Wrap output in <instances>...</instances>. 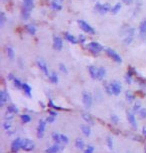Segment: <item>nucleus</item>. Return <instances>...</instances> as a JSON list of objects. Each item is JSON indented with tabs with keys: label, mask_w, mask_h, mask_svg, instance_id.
Returning <instances> with one entry per match:
<instances>
[{
	"label": "nucleus",
	"mask_w": 146,
	"mask_h": 153,
	"mask_svg": "<svg viewBox=\"0 0 146 153\" xmlns=\"http://www.w3.org/2000/svg\"><path fill=\"white\" fill-rule=\"evenodd\" d=\"M110 10H111V7L108 3H100V2H97V3H95L94 5V11L99 13V14L101 15L106 14V13L109 12Z\"/></svg>",
	"instance_id": "obj_1"
},
{
	"label": "nucleus",
	"mask_w": 146,
	"mask_h": 153,
	"mask_svg": "<svg viewBox=\"0 0 146 153\" xmlns=\"http://www.w3.org/2000/svg\"><path fill=\"white\" fill-rule=\"evenodd\" d=\"M87 48H88V50L91 52V53L99 54L100 52L104 49V47H103L100 43H98V42L91 41V42H89V43L87 44Z\"/></svg>",
	"instance_id": "obj_2"
},
{
	"label": "nucleus",
	"mask_w": 146,
	"mask_h": 153,
	"mask_svg": "<svg viewBox=\"0 0 146 153\" xmlns=\"http://www.w3.org/2000/svg\"><path fill=\"white\" fill-rule=\"evenodd\" d=\"M77 23H78V25H79V27H80L81 30H83L85 33H88V34H94L95 33L94 28L92 27L89 23H87L86 21L79 19V20H77Z\"/></svg>",
	"instance_id": "obj_3"
},
{
	"label": "nucleus",
	"mask_w": 146,
	"mask_h": 153,
	"mask_svg": "<svg viewBox=\"0 0 146 153\" xmlns=\"http://www.w3.org/2000/svg\"><path fill=\"white\" fill-rule=\"evenodd\" d=\"M82 101H83L84 106L86 108H91L92 104H93V97H92V94L90 92L84 91L83 95H82Z\"/></svg>",
	"instance_id": "obj_4"
},
{
	"label": "nucleus",
	"mask_w": 146,
	"mask_h": 153,
	"mask_svg": "<svg viewBox=\"0 0 146 153\" xmlns=\"http://www.w3.org/2000/svg\"><path fill=\"white\" fill-rule=\"evenodd\" d=\"M105 53L109 56L113 61L117 62V63H121L122 62V58L121 56L119 55L115 50L111 49V48H105Z\"/></svg>",
	"instance_id": "obj_5"
},
{
	"label": "nucleus",
	"mask_w": 146,
	"mask_h": 153,
	"mask_svg": "<svg viewBox=\"0 0 146 153\" xmlns=\"http://www.w3.org/2000/svg\"><path fill=\"white\" fill-rule=\"evenodd\" d=\"M35 147V144L32 140L30 139H22V142H21V149L25 150V151H32Z\"/></svg>",
	"instance_id": "obj_6"
},
{
	"label": "nucleus",
	"mask_w": 146,
	"mask_h": 153,
	"mask_svg": "<svg viewBox=\"0 0 146 153\" xmlns=\"http://www.w3.org/2000/svg\"><path fill=\"white\" fill-rule=\"evenodd\" d=\"M47 121L45 119H40L38 122V126H37V137L38 138H42L44 136L45 128H46Z\"/></svg>",
	"instance_id": "obj_7"
},
{
	"label": "nucleus",
	"mask_w": 146,
	"mask_h": 153,
	"mask_svg": "<svg viewBox=\"0 0 146 153\" xmlns=\"http://www.w3.org/2000/svg\"><path fill=\"white\" fill-rule=\"evenodd\" d=\"M110 86H111V89H112L113 95L118 96L119 94L121 93V91H122V85H121V83L119 82V81H117V80L112 81V82H110Z\"/></svg>",
	"instance_id": "obj_8"
},
{
	"label": "nucleus",
	"mask_w": 146,
	"mask_h": 153,
	"mask_svg": "<svg viewBox=\"0 0 146 153\" xmlns=\"http://www.w3.org/2000/svg\"><path fill=\"white\" fill-rule=\"evenodd\" d=\"M36 63H37V66L39 67V69H40L42 72L47 76V77H49L50 74H49V71H48V65H47V63L45 62L42 58H38Z\"/></svg>",
	"instance_id": "obj_9"
},
{
	"label": "nucleus",
	"mask_w": 146,
	"mask_h": 153,
	"mask_svg": "<svg viewBox=\"0 0 146 153\" xmlns=\"http://www.w3.org/2000/svg\"><path fill=\"white\" fill-rule=\"evenodd\" d=\"M63 47V40L62 38L59 37L57 35L53 36V48H54L56 51H61Z\"/></svg>",
	"instance_id": "obj_10"
},
{
	"label": "nucleus",
	"mask_w": 146,
	"mask_h": 153,
	"mask_svg": "<svg viewBox=\"0 0 146 153\" xmlns=\"http://www.w3.org/2000/svg\"><path fill=\"white\" fill-rule=\"evenodd\" d=\"M63 148H64V147L61 146L60 144L55 143L54 145H52V146H50L49 148H47L46 150H45V152L46 153H58V152L62 151Z\"/></svg>",
	"instance_id": "obj_11"
},
{
	"label": "nucleus",
	"mask_w": 146,
	"mask_h": 153,
	"mask_svg": "<svg viewBox=\"0 0 146 153\" xmlns=\"http://www.w3.org/2000/svg\"><path fill=\"white\" fill-rule=\"evenodd\" d=\"M21 142H22V139L20 138H16L15 140L12 141L11 143V151L16 153L18 152V150L21 149Z\"/></svg>",
	"instance_id": "obj_12"
},
{
	"label": "nucleus",
	"mask_w": 146,
	"mask_h": 153,
	"mask_svg": "<svg viewBox=\"0 0 146 153\" xmlns=\"http://www.w3.org/2000/svg\"><path fill=\"white\" fill-rule=\"evenodd\" d=\"M127 119H128L129 123L131 124L132 127H133V128H137V122H136V118H135L134 112L127 111Z\"/></svg>",
	"instance_id": "obj_13"
},
{
	"label": "nucleus",
	"mask_w": 146,
	"mask_h": 153,
	"mask_svg": "<svg viewBox=\"0 0 146 153\" xmlns=\"http://www.w3.org/2000/svg\"><path fill=\"white\" fill-rule=\"evenodd\" d=\"M9 100V95L5 90H1L0 92V106H4V104Z\"/></svg>",
	"instance_id": "obj_14"
},
{
	"label": "nucleus",
	"mask_w": 146,
	"mask_h": 153,
	"mask_svg": "<svg viewBox=\"0 0 146 153\" xmlns=\"http://www.w3.org/2000/svg\"><path fill=\"white\" fill-rule=\"evenodd\" d=\"M139 34L142 38L146 36V18H144L139 24Z\"/></svg>",
	"instance_id": "obj_15"
},
{
	"label": "nucleus",
	"mask_w": 146,
	"mask_h": 153,
	"mask_svg": "<svg viewBox=\"0 0 146 153\" xmlns=\"http://www.w3.org/2000/svg\"><path fill=\"white\" fill-rule=\"evenodd\" d=\"M34 7V0H23V6L22 8L27 9L28 11H32Z\"/></svg>",
	"instance_id": "obj_16"
},
{
	"label": "nucleus",
	"mask_w": 146,
	"mask_h": 153,
	"mask_svg": "<svg viewBox=\"0 0 146 153\" xmlns=\"http://www.w3.org/2000/svg\"><path fill=\"white\" fill-rule=\"evenodd\" d=\"M64 37H65L66 40L69 41L70 43H72V44H77L78 43V39L76 38L74 35H72L71 33H69V32L64 33Z\"/></svg>",
	"instance_id": "obj_17"
},
{
	"label": "nucleus",
	"mask_w": 146,
	"mask_h": 153,
	"mask_svg": "<svg viewBox=\"0 0 146 153\" xmlns=\"http://www.w3.org/2000/svg\"><path fill=\"white\" fill-rule=\"evenodd\" d=\"M5 51H6V55H7V57H8V59L11 60V61H13V60L15 59L14 49H13L12 47H10V46H7L6 49H5Z\"/></svg>",
	"instance_id": "obj_18"
},
{
	"label": "nucleus",
	"mask_w": 146,
	"mask_h": 153,
	"mask_svg": "<svg viewBox=\"0 0 146 153\" xmlns=\"http://www.w3.org/2000/svg\"><path fill=\"white\" fill-rule=\"evenodd\" d=\"M88 72L92 79H97V72H98V68L93 66V65H90L88 66Z\"/></svg>",
	"instance_id": "obj_19"
},
{
	"label": "nucleus",
	"mask_w": 146,
	"mask_h": 153,
	"mask_svg": "<svg viewBox=\"0 0 146 153\" xmlns=\"http://www.w3.org/2000/svg\"><path fill=\"white\" fill-rule=\"evenodd\" d=\"M51 8L54 11H61L62 10V5H61L59 0H53L51 2Z\"/></svg>",
	"instance_id": "obj_20"
},
{
	"label": "nucleus",
	"mask_w": 146,
	"mask_h": 153,
	"mask_svg": "<svg viewBox=\"0 0 146 153\" xmlns=\"http://www.w3.org/2000/svg\"><path fill=\"white\" fill-rule=\"evenodd\" d=\"M106 76V69L104 67H98L97 72V80H103Z\"/></svg>",
	"instance_id": "obj_21"
},
{
	"label": "nucleus",
	"mask_w": 146,
	"mask_h": 153,
	"mask_svg": "<svg viewBox=\"0 0 146 153\" xmlns=\"http://www.w3.org/2000/svg\"><path fill=\"white\" fill-rule=\"evenodd\" d=\"M82 118H83L85 122L89 123V124H93V118H92V116L90 115L89 113L83 112L82 113Z\"/></svg>",
	"instance_id": "obj_22"
},
{
	"label": "nucleus",
	"mask_w": 146,
	"mask_h": 153,
	"mask_svg": "<svg viewBox=\"0 0 146 153\" xmlns=\"http://www.w3.org/2000/svg\"><path fill=\"white\" fill-rule=\"evenodd\" d=\"M22 89H23V91H24V93H25L26 96L31 97V92H32V89H31V87L29 86L27 83H23Z\"/></svg>",
	"instance_id": "obj_23"
},
{
	"label": "nucleus",
	"mask_w": 146,
	"mask_h": 153,
	"mask_svg": "<svg viewBox=\"0 0 146 153\" xmlns=\"http://www.w3.org/2000/svg\"><path fill=\"white\" fill-rule=\"evenodd\" d=\"M121 7H122V5L121 3L119 2V3H116V4H114L112 7H111V10H110V12L112 13V14H117V13L120 11L121 10Z\"/></svg>",
	"instance_id": "obj_24"
},
{
	"label": "nucleus",
	"mask_w": 146,
	"mask_h": 153,
	"mask_svg": "<svg viewBox=\"0 0 146 153\" xmlns=\"http://www.w3.org/2000/svg\"><path fill=\"white\" fill-rule=\"evenodd\" d=\"M81 130H82V133L86 137L90 136V134H91V128H90V126L88 125H81Z\"/></svg>",
	"instance_id": "obj_25"
},
{
	"label": "nucleus",
	"mask_w": 146,
	"mask_h": 153,
	"mask_svg": "<svg viewBox=\"0 0 146 153\" xmlns=\"http://www.w3.org/2000/svg\"><path fill=\"white\" fill-rule=\"evenodd\" d=\"M26 30L30 35H35L36 33V27L33 24H27L26 25Z\"/></svg>",
	"instance_id": "obj_26"
},
{
	"label": "nucleus",
	"mask_w": 146,
	"mask_h": 153,
	"mask_svg": "<svg viewBox=\"0 0 146 153\" xmlns=\"http://www.w3.org/2000/svg\"><path fill=\"white\" fill-rule=\"evenodd\" d=\"M49 80H50V82L53 83V84H57L58 83V81H59V78H58V75L56 74L55 72H52L51 74L49 75Z\"/></svg>",
	"instance_id": "obj_27"
},
{
	"label": "nucleus",
	"mask_w": 146,
	"mask_h": 153,
	"mask_svg": "<svg viewBox=\"0 0 146 153\" xmlns=\"http://www.w3.org/2000/svg\"><path fill=\"white\" fill-rule=\"evenodd\" d=\"M132 77H133V73H132V69H130L129 71H127L126 75H125V81L127 84H131L132 83Z\"/></svg>",
	"instance_id": "obj_28"
},
{
	"label": "nucleus",
	"mask_w": 146,
	"mask_h": 153,
	"mask_svg": "<svg viewBox=\"0 0 146 153\" xmlns=\"http://www.w3.org/2000/svg\"><path fill=\"white\" fill-rule=\"evenodd\" d=\"M7 112L11 113V114H16V113H18V108L14 104H10L7 106Z\"/></svg>",
	"instance_id": "obj_29"
},
{
	"label": "nucleus",
	"mask_w": 146,
	"mask_h": 153,
	"mask_svg": "<svg viewBox=\"0 0 146 153\" xmlns=\"http://www.w3.org/2000/svg\"><path fill=\"white\" fill-rule=\"evenodd\" d=\"M30 11H28L27 9L22 8V11H21V17H22L23 20H28L29 17H30Z\"/></svg>",
	"instance_id": "obj_30"
},
{
	"label": "nucleus",
	"mask_w": 146,
	"mask_h": 153,
	"mask_svg": "<svg viewBox=\"0 0 146 153\" xmlns=\"http://www.w3.org/2000/svg\"><path fill=\"white\" fill-rule=\"evenodd\" d=\"M52 139L54 140L55 143H58V144L62 143V142H61V134H59L58 132L52 133Z\"/></svg>",
	"instance_id": "obj_31"
},
{
	"label": "nucleus",
	"mask_w": 146,
	"mask_h": 153,
	"mask_svg": "<svg viewBox=\"0 0 146 153\" xmlns=\"http://www.w3.org/2000/svg\"><path fill=\"white\" fill-rule=\"evenodd\" d=\"M84 145H85V143H84V140L82 138H77L75 140V146H76V148L82 149L84 147Z\"/></svg>",
	"instance_id": "obj_32"
},
{
	"label": "nucleus",
	"mask_w": 146,
	"mask_h": 153,
	"mask_svg": "<svg viewBox=\"0 0 146 153\" xmlns=\"http://www.w3.org/2000/svg\"><path fill=\"white\" fill-rule=\"evenodd\" d=\"M13 85L16 87L17 89H21V88H22V86H23V83L20 81V79H18V78L15 77L14 80H13Z\"/></svg>",
	"instance_id": "obj_33"
},
{
	"label": "nucleus",
	"mask_w": 146,
	"mask_h": 153,
	"mask_svg": "<svg viewBox=\"0 0 146 153\" xmlns=\"http://www.w3.org/2000/svg\"><path fill=\"white\" fill-rule=\"evenodd\" d=\"M20 118L23 123H29L31 121V117L28 114H22L20 116Z\"/></svg>",
	"instance_id": "obj_34"
},
{
	"label": "nucleus",
	"mask_w": 146,
	"mask_h": 153,
	"mask_svg": "<svg viewBox=\"0 0 146 153\" xmlns=\"http://www.w3.org/2000/svg\"><path fill=\"white\" fill-rule=\"evenodd\" d=\"M125 97H126V100L128 102H132L135 99V96L130 91H127L126 92V93H125Z\"/></svg>",
	"instance_id": "obj_35"
},
{
	"label": "nucleus",
	"mask_w": 146,
	"mask_h": 153,
	"mask_svg": "<svg viewBox=\"0 0 146 153\" xmlns=\"http://www.w3.org/2000/svg\"><path fill=\"white\" fill-rule=\"evenodd\" d=\"M106 143H107V146L108 148H109L110 150L113 149V139L111 136H108L107 139H106Z\"/></svg>",
	"instance_id": "obj_36"
},
{
	"label": "nucleus",
	"mask_w": 146,
	"mask_h": 153,
	"mask_svg": "<svg viewBox=\"0 0 146 153\" xmlns=\"http://www.w3.org/2000/svg\"><path fill=\"white\" fill-rule=\"evenodd\" d=\"M133 38H134V36L126 35V36H125V38H124V40H123L124 44H125V45H129V44L132 42V40H133Z\"/></svg>",
	"instance_id": "obj_37"
},
{
	"label": "nucleus",
	"mask_w": 146,
	"mask_h": 153,
	"mask_svg": "<svg viewBox=\"0 0 146 153\" xmlns=\"http://www.w3.org/2000/svg\"><path fill=\"white\" fill-rule=\"evenodd\" d=\"M110 120H111V122L113 123V124H118V122H119V117L117 115H115V114H112L110 116Z\"/></svg>",
	"instance_id": "obj_38"
},
{
	"label": "nucleus",
	"mask_w": 146,
	"mask_h": 153,
	"mask_svg": "<svg viewBox=\"0 0 146 153\" xmlns=\"http://www.w3.org/2000/svg\"><path fill=\"white\" fill-rule=\"evenodd\" d=\"M59 69H60L61 72L64 73V74H68V69H67V67H66L65 65L63 64V63H60V64H59Z\"/></svg>",
	"instance_id": "obj_39"
},
{
	"label": "nucleus",
	"mask_w": 146,
	"mask_h": 153,
	"mask_svg": "<svg viewBox=\"0 0 146 153\" xmlns=\"http://www.w3.org/2000/svg\"><path fill=\"white\" fill-rule=\"evenodd\" d=\"M139 116H140V118L141 119H144V118H146V108L144 107H142L141 109L139 110Z\"/></svg>",
	"instance_id": "obj_40"
},
{
	"label": "nucleus",
	"mask_w": 146,
	"mask_h": 153,
	"mask_svg": "<svg viewBox=\"0 0 146 153\" xmlns=\"http://www.w3.org/2000/svg\"><path fill=\"white\" fill-rule=\"evenodd\" d=\"M48 105H49L50 107L52 108V109H54V110H61V109H62V108H61V107L57 106V105H55L54 103H53V101H52L51 99L49 100V102H48Z\"/></svg>",
	"instance_id": "obj_41"
},
{
	"label": "nucleus",
	"mask_w": 146,
	"mask_h": 153,
	"mask_svg": "<svg viewBox=\"0 0 146 153\" xmlns=\"http://www.w3.org/2000/svg\"><path fill=\"white\" fill-rule=\"evenodd\" d=\"M5 21H6V17H5V14H4L3 12H1V13H0V26H1V27L4 25Z\"/></svg>",
	"instance_id": "obj_42"
},
{
	"label": "nucleus",
	"mask_w": 146,
	"mask_h": 153,
	"mask_svg": "<svg viewBox=\"0 0 146 153\" xmlns=\"http://www.w3.org/2000/svg\"><path fill=\"white\" fill-rule=\"evenodd\" d=\"M104 88H105V91H106V93L108 94V95H112V89H111V86H110V84H105L104 85Z\"/></svg>",
	"instance_id": "obj_43"
},
{
	"label": "nucleus",
	"mask_w": 146,
	"mask_h": 153,
	"mask_svg": "<svg viewBox=\"0 0 146 153\" xmlns=\"http://www.w3.org/2000/svg\"><path fill=\"white\" fill-rule=\"evenodd\" d=\"M94 152V146L93 145H88L86 149L84 150V153H93Z\"/></svg>",
	"instance_id": "obj_44"
},
{
	"label": "nucleus",
	"mask_w": 146,
	"mask_h": 153,
	"mask_svg": "<svg viewBox=\"0 0 146 153\" xmlns=\"http://www.w3.org/2000/svg\"><path fill=\"white\" fill-rule=\"evenodd\" d=\"M61 142H62L63 144H67L69 142L68 137L66 135H64V134H61Z\"/></svg>",
	"instance_id": "obj_45"
},
{
	"label": "nucleus",
	"mask_w": 146,
	"mask_h": 153,
	"mask_svg": "<svg viewBox=\"0 0 146 153\" xmlns=\"http://www.w3.org/2000/svg\"><path fill=\"white\" fill-rule=\"evenodd\" d=\"M141 109V104L140 103H135L133 106V112H139V110Z\"/></svg>",
	"instance_id": "obj_46"
},
{
	"label": "nucleus",
	"mask_w": 146,
	"mask_h": 153,
	"mask_svg": "<svg viewBox=\"0 0 146 153\" xmlns=\"http://www.w3.org/2000/svg\"><path fill=\"white\" fill-rule=\"evenodd\" d=\"M3 128H4L6 131H8L9 129L11 128V123H10L9 121H8V122H7V121H5V122L3 123Z\"/></svg>",
	"instance_id": "obj_47"
},
{
	"label": "nucleus",
	"mask_w": 146,
	"mask_h": 153,
	"mask_svg": "<svg viewBox=\"0 0 146 153\" xmlns=\"http://www.w3.org/2000/svg\"><path fill=\"white\" fill-rule=\"evenodd\" d=\"M55 118L56 117H54V116H48V117H47V119H46V121H47V123H53L55 121Z\"/></svg>",
	"instance_id": "obj_48"
},
{
	"label": "nucleus",
	"mask_w": 146,
	"mask_h": 153,
	"mask_svg": "<svg viewBox=\"0 0 146 153\" xmlns=\"http://www.w3.org/2000/svg\"><path fill=\"white\" fill-rule=\"evenodd\" d=\"M78 39H79V41H80V43H84V42H85V37H84L83 34H80Z\"/></svg>",
	"instance_id": "obj_49"
},
{
	"label": "nucleus",
	"mask_w": 146,
	"mask_h": 153,
	"mask_svg": "<svg viewBox=\"0 0 146 153\" xmlns=\"http://www.w3.org/2000/svg\"><path fill=\"white\" fill-rule=\"evenodd\" d=\"M12 118H13V114L7 112V115L5 116V120H10V119H12Z\"/></svg>",
	"instance_id": "obj_50"
},
{
	"label": "nucleus",
	"mask_w": 146,
	"mask_h": 153,
	"mask_svg": "<svg viewBox=\"0 0 146 153\" xmlns=\"http://www.w3.org/2000/svg\"><path fill=\"white\" fill-rule=\"evenodd\" d=\"M122 2H123L124 4H126V5H130L133 2V0H122Z\"/></svg>",
	"instance_id": "obj_51"
},
{
	"label": "nucleus",
	"mask_w": 146,
	"mask_h": 153,
	"mask_svg": "<svg viewBox=\"0 0 146 153\" xmlns=\"http://www.w3.org/2000/svg\"><path fill=\"white\" fill-rule=\"evenodd\" d=\"M49 114L51 115V116H54V117H56V116H57V112L54 111V110H50V111H49Z\"/></svg>",
	"instance_id": "obj_52"
},
{
	"label": "nucleus",
	"mask_w": 146,
	"mask_h": 153,
	"mask_svg": "<svg viewBox=\"0 0 146 153\" xmlns=\"http://www.w3.org/2000/svg\"><path fill=\"white\" fill-rule=\"evenodd\" d=\"M14 78L15 77H14V75H13V74H9L8 75V79H9V80H12L13 81V80H14Z\"/></svg>",
	"instance_id": "obj_53"
},
{
	"label": "nucleus",
	"mask_w": 146,
	"mask_h": 153,
	"mask_svg": "<svg viewBox=\"0 0 146 153\" xmlns=\"http://www.w3.org/2000/svg\"><path fill=\"white\" fill-rule=\"evenodd\" d=\"M142 132H143V134H144V135L146 136V127H143V129H142Z\"/></svg>",
	"instance_id": "obj_54"
},
{
	"label": "nucleus",
	"mask_w": 146,
	"mask_h": 153,
	"mask_svg": "<svg viewBox=\"0 0 146 153\" xmlns=\"http://www.w3.org/2000/svg\"><path fill=\"white\" fill-rule=\"evenodd\" d=\"M145 153H146V150H145Z\"/></svg>",
	"instance_id": "obj_55"
},
{
	"label": "nucleus",
	"mask_w": 146,
	"mask_h": 153,
	"mask_svg": "<svg viewBox=\"0 0 146 153\" xmlns=\"http://www.w3.org/2000/svg\"><path fill=\"white\" fill-rule=\"evenodd\" d=\"M3 1H5V0H3Z\"/></svg>",
	"instance_id": "obj_56"
}]
</instances>
